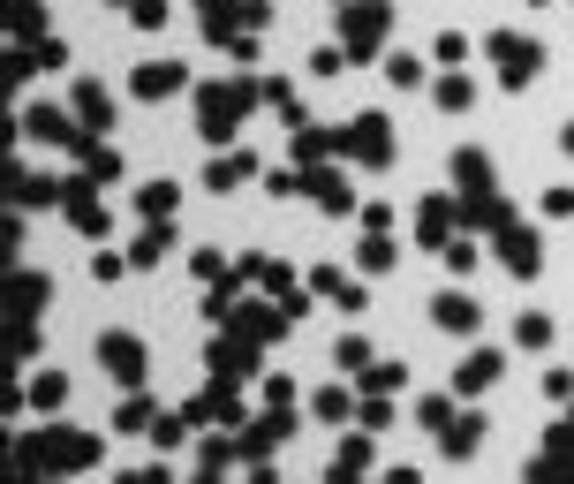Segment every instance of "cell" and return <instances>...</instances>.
I'll use <instances>...</instances> for the list:
<instances>
[{"label":"cell","mask_w":574,"mask_h":484,"mask_svg":"<svg viewBox=\"0 0 574 484\" xmlns=\"http://www.w3.org/2000/svg\"><path fill=\"white\" fill-rule=\"evenodd\" d=\"M499 371H507V356H499V348H469V356H461V371H454V394H484Z\"/></svg>","instance_id":"277c9868"},{"label":"cell","mask_w":574,"mask_h":484,"mask_svg":"<svg viewBox=\"0 0 574 484\" xmlns=\"http://www.w3.org/2000/svg\"><path fill=\"white\" fill-rule=\"evenodd\" d=\"M340 38H348L355 53H371L378 38H386V0H355L348 16H340Z\"/></svg>","instance_id":"3957f363"},{"label":"cell","mask_w":574,"mask_h":484,"mask_svg":"<svg viewBox=\"0 0 574 484\" xmlns=\"http://www.w3.org/2000/svg\"><path fill=\"white\" fill-rule=\"evenodd\" d=\"M144 212H152V220H167V212H174V190H167V182H152V190H144Z\"/></svg>","instance_id":"9a60e30c"},{"label":"cell","mask_w":574,"mask_h":484,"mask_svg":"<svg viewBox=\"0 0 574 484\" xmlns=\"http://www.w3.org/2000/svg\"><path fill=\"white\" fill-rule=\"evenodd\" d=\"M439 326L446 333H469L476 326V303H469V295H439Z\"/></svg>","instance_id":"9c48e42d"},{"label":"cell","mask_w":574,"mask_h":484,"mask_svg":"<svg viewBox=\"0 0 574 484\" xmlns=\"http://www.w3.org/2000/svg\"><path fill=\"white\" fill-rule=\"evenodd\" d=\"M507 265L514 273H537V242H529L522 227H507Z\"/></svg>","instance_id":"8fae6325"},{"label":"cell","mask_w":574,"mask_h":484,"mask_svg":"<svg viewBox=\"0 0 574 484\" xmlns=\"http://www.w3.org/2000/svg\"><path fill=\"white\" fill-rule=\"evenodd\" d=\"M212 190H235V182H250V152H235V159H212V174H204Z\"/></svg>","instance_id":"30bf717a"},{"label":"cell","mask_w":574,"mask_h":484,"mask_svg":"<svg viewBox=\"0 0 574 484\" xmlns=\"http://www.w3.org/2000/svg\"><path fill=\"white\" fill-rule=\"evenodd\" d=\"M129 16H136V23H144V31H159V23H167V0H136Z\"/></svg>","instance_id":"2e32d148"},{"label":"cell","mask_w":574,"mask_h":484,"mask_svg":"<svg viewBox=\"0 0 574 484\" xmlns=\"http://www.w3.org/2000/svg\"><path fill=\"white\" fill-rule=\"evenodd\" d=\"M99 356H106V371H114L121 386H136V379H144V348H136L129 333H106V341H99Z\"/></svg>","instance_id":"8992f818"},{"label":"cell","mask_w":574,"mask_h":484,"mask_svg":"<svg viewBox=\"0 0 574 484\" xmlns=\"http://www.w3.org/2000/svg\"><path fill=\"white\" fill-rule=\"evenodd\" d=\"M159 258H167V235H159V227H152V235L136 242V265H159Z\"/></svg>","instance_id":"e0dca14e"},{"label":"cell","mask_w":574,"mask_h":484,"mask_svg":"<svg viewBox=\"0 0 574 484\" xmlns=\"http://www.w3.org/2000/svg\"><path fill=\"white\" fill-rule=\"evenodd\" d=\"M61 394H68L61 379H38V386H31V401H38V409H61Z\"/></svg>","instance_id":"ac0fdd59"},{"label":"cell","mask_w":574,"mask_h":484,"mask_svg":"<svg viewBox=\"0 0 574 484\" xmlns=\"http://www.w3.org/2000/svg\"><path fill=\"white\" fill-rule=\"evenodd\" d=\"M348 152H363V159H371V167H386V159H393L386 114H363V121H355V129H348Z\"/></svg>","instance_id":"5b68a950"},{"label":"cell","mask_w":574,"mask_h":484,"mask_svg":"<svg viewBox=\"0 0 574 484\" xmlns=\"http://www.w3.org/2000/svg\"><path fill=\"white\" fill-rule=\"evenodd\" d=\"M167 91H182V69H174V61H144V69H136V99H167Z\"/></svg>","instance_id":"ba28073f"},{"label":"cell","mask_w":574,"mask_h":484,"mask_svg":"<svg viewBox=\"0 0 574 484\" xmlns=\"http://www.w3.org/2000/svg\"><path fill=\"white\" fill-rule=\"evenodd\" d=\"M514 333H522V348H544V341H552V318H537V311H529Z\"/></svg>","instance_id":"5bb4252c"},{"label":"cell","mask_w":574,"mask_h":484,"mask_svg":"<svg viewBox=\"0 0 574 484\" xmlns=\"http://www.w3.org/2000/svg\"><path fill=\"white\" fill-rule=\"evenodd\" d=\"M386 76H393V84H423V61H416V53H393V61H386Z\"/></svg>","instance_id":"7c38bea8"},{"label":"cell","mask_w":574,"mask_h":484,"mask_svg":"<svg viewBox=\"0 0 574 484\" xmlns=\"http://www.w3.org/2000/svg\"><path fill=\"white\" fill-rule=\"evenodd\" d=\"M242 106H250L242 84H212V91H204V137L227 144V137H235V121H242Z\"/></svg>","instance_id":"6da1fadb"},{"label":"cell","mask_w":574,"mask_h":484,"mask_svg":"<svg viewBox=\"0 0 574 484\" xmlns=\"http://www.w3.org/2000/svg\"><path fill=\"white\" fill-rule=\"evenodd\" d=\"M363 265H371V273H386V265H393V242L378 235V227H371V242H363Z\"/></svg>","instance_id":"4fadbf2b"},{"label":"cell","mask_w":574,"mask_h":484,"mask_svg":"<svg viewBox=\"0 0 574 484\" xmlns=\"http://www.w3.org/2000/svg\"><path fill=\"white\" fill-rule=\"evenodd\" d=\"M567 152H574V129H567Z\"/></svg>","instance_id":"d6986e66"},{"label":"cell","mask_w":574,"mask_h":484,"mask_svg":"<svg viewBox=\"0 0 574 484\" xmlns=\"http://www.w3.org/2000/svg\"><path fill=\"white\" fill-rule=\"evenodd\" d=\"M491 61H499V84H529V76L544 69V53L529 46V38H514V31L491 38Z\"/></svg>","instance_id":"7a4b0ae2"},{"label":"cell","mask_w":574,"mask_h":484,"mask_svg":"<svg viewBox=\"0 0 574 484\" xmlns=\"http://www.w3.org/2000/svg\"><path fill=\"white\" fill-rule=\"evenodd\" d=\"M454 182L469 190V205H476V197H491V159L484 152H454Z\"/></svg>","instance_id":"52a82bcc"}]
</instances>
